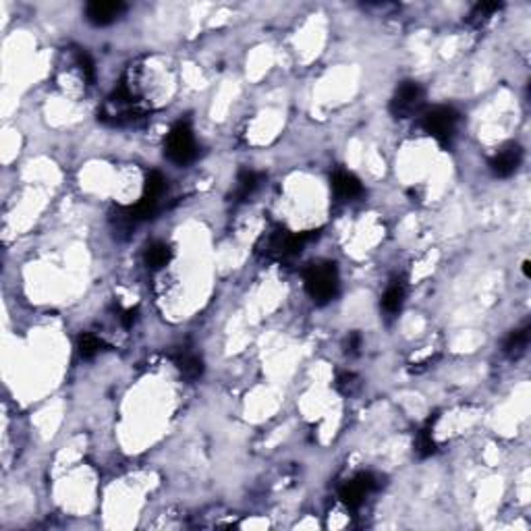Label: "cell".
I'll return each instance as SVG.
<instances>
[{
  "instance_id": "obj_1",
  "label": "cell",
  "mask_w": 531,
  "mask_h": 531,
  "mask_svg": "<svg viewBox=\"0 0 531 531\" xmlns=\"http://www.w3.org/2000/svg\"><path fill=\"white\" fill-rule=\"evenodd\" d=\"M305 291L315 303H330L339 293V270L332 262L309 264L303 272Z\"/></svg>"
},
{
  "instance_id": "obj_2",
  "label": "cell",
  "mask_w": 531,
  "mask_h": 531,
  "mask_svg": "<svg viewBox=\"0 0 531 531\" xmlns=\"http://www.w3.org/2000/svg\"><path fill=\"white\" fill-rule=\"evenodd\" d=\"M311 237H317V233L313 235V231H311V235H307V233L293 235L286 229L276 227V229H272V231L262 235V239L258 241L256 249H258V253H262V256H266L270 260H289V258L301 253L303 245Z\"/></svg>"
},
{
  "instance_id": "obj_3",
  "label": "cell",
  "mask_w": 531,
  "mask_h": 531,
  "mask_svg": "<svg viewBox=\"0 0 531 531\" xmlns=\"http://www.w3.org/2000/svg\"><path fill=\"white\" fill-rule=\"evenodd\" d=\"M164 152L168 156L170 162L179 164V166H187L189 162L195 160L197 156V144L193 137V129L189 125V121H179L170 133L166 135V146Z\"/></svg>"
},
{
  "instance_id": "obj_4",
  "label": "cell",
  "mask_w": 531,
  "mask_h": 531,
  "mask_svg": "<svg viewBox=\"0 0 531 531\" xmlns=\"http://www.w3.org/2000/svg\"><path fill=\"white\" fill-rule=\"evenodd\" d=\"M459 125V113L449 106H436L423 115L421 127L428 135H432L440 144H451Z\"/></svg>"
},
{
  "instance_id": "obj_5",
  "label": "cell",
  "mask_w": 531,
  "mask_h": 531,
  "mask_svg": "<svg viewBox=\"0 0 531 531\" xmlns=\"http://www.w3.org/2000/svg\"><path fill=\"white\" fill-rule=\"evenodd\" d=\"M421 106H423V89L415 81H405L396 89V93L390 102V113L396 119H409L421 109Z\"/></svg>"
},
{
  "instance_id": "obj_6",
  "label": "cell",
  "mask_w": 531,
  "mask_h": 531,
  "mask_svg": "<svg viewBox=\"0 0 531 531\" xmlns=\"http://www.w3.org/2000/svg\"><path fill=\"white\" fill-rule=\"evenodd\" d=\"M127 11L125 3H89L85 7V19L95 27H106L119 21Z\"/></svg>"
},
{
  "instance_id": "obj_7",
  "label": "cell",
  "mask_w": 531,
  "mask_h": 531,
  "mask_svg": "<svg viewBox=\"0 0 531 531\" xmlns=\"http://www.w3.org/2000/svg\"><path fill=\"white\" fill-rule=\"evenodd\" d=\"M523 160V150L517 144H508L502 150L496 152V156L490 160V170L496 177H510L512 172H517V168L521 166Z\"/></svg>"
},
{
  "instance_id": "obj_8",
  "label": "cell",
  "mask_w": 531,
  "mask_h": 531,
  "mask_svg": "<svg viewBox=\"0 0 531 531\" xmlns=\"http://www.w3.org/2000/svg\"><path fill=\"white\" fill-rule=\"evenodd\" d=\"M376 482L370 473H359L357 477H353L351 482H347L343 488H341V500L351 506V508H357L363 498L374 490Z\"/></svg>"
},
{
  "instance_id": "obj_9",
  "label": "cell",
  "mask_w": 531,
  "mask_h": 531,
  "mask_svg": "<svg viewBox=\"0 0 531 531\" xmlns=\"http://www.w3.org/2000/svg\"><path fill=\"white\" fill-rule=\"evenodd\" d=\"M172 361L177 365V370L181 372V376L189 382H195L201 378L203 374V361L201 357H197L195 353L187 351V349H181L172 355Z\"/></svg>"
},
{
  "instance_id": "obj_10",
  "label": "cell",
  "mask_w": 531,
  "mask_h": 531,
  "mask_svg": "<svg viewBox=\"0 0 531 531\" xmlns=\"http://www.w3.org/2000/svg\"><path fill=\"white\" fill-rule=\"evenodd\" d=\"M332 189H335L337 197H341V199H353V197H359L363 193V187H361L359 179L355 174L347 172V170L335 172Z\"/></svg>"
},
{
  "instance_id": "obj_11",
  "label": "cell",
  "mask_w": 531,
  "mask_h": 531,
  "mask_svg": "<svg viewBox=\"0 0 531 531\" xmlns=\"http://www.w3.org/2000/svg\"><path fill=\"white\" fill-rule=\"evenodd\" d=\"M262 183V174L256 172V170H241L239 177H237V187H235V197L239 201L247 199Z\"/></svg>"
},
{
  "instance_id": "obj_12",
  "label": "cell",
  "mask_w": 531,
  "mask_h": 531,
  "mask_svg": "<svg viewBox=\"0 0 531 531\" xmlns=\"http://www.w3.org/2000/svg\"><path fill=\"white\" fill-rule=\"evenodd\" d=\"M170 247L164 243H152L146 253H144V262L150 270H162L168 262H170Z\"/></svg>"
},
{
  "instance_id": "obj_13",
  "label": "cell",
  "mask_w": 531,
  "mask_h": 531,
  "mask_svg": "<svg viewBox=\"0 0 531 531\" xmlns=\"http://www.w3.org/2000/svg\"><path fill=\"white\" fill-rule=\"evenodd\" d=\"M527 345H529V326L510 332V337L504 341V353L510 357H519L525 353Z\"/></svg>"
},
{
  "instance_id": "obj_14",
  "label": "cell",
  "mask_w": 531,
  "mask_h": 531,
  "mask_svg": "<svg viewBox=\"0 0 531 531\" xmlns=\"http://www.w3.org/2000/svg\"><path fill=\"white\" fill-rule=\"evenodd\" d=\"M403 301H405V284L394 280L386 293L382 295V307L388 311V313H396L400 307H403Z\"/></svg>"
},
{
  "instance_id": "obj_15",
  "label": "cell",
  "mask_w": 531,
  "mask_h": 531,
  "mask_svg": "<svg viewBox=\"0 0 531 531\" xmlns=\"http://www.w3.org/2000/svg\"><path fill=\"white\" fill-rule=\"evenodd\" d=\"M77 347H79V355H81L83 359H91V357H95V355L104 349V343H102V339H98L95 335L83 332V335L79 337Z\"/></svg>"
},
{
  "instance_id": "obj_16",
  "label": "cell",
  "mask_w": 531,
  "mask_h": 531,
  "mask_svg": "<svg viewBox=\"0 0 531 531\" xmlns=\"http://www.w3.org/2000/svg\"><path fill=\"white\" fill-rule=\"evenodd\" d=\"M500 11V5L498 3H482V5H477L473 11H471V15H469V23L471 25H482V23H486L494 13H498Z\"/></svg>"
},
{
  "instance_id": "obj_17",
  "label": "cell",
  "mask_w": 531,
  "mask_h": 531,
  "mask_svg": "<svg viewBox=\"0 0 531 531\" xmlns=\"http://www.w3.org/2000/svg\"><path fill=\"white\" fill-rule=\"evenodd\" d=\"M75 63H77V67H79L83 79H85L87 83H93V81H95V67H93L91 56H89L85 50H77V52H75Z\"/></svg>"
},
{
  "instance_id": "obj_18",
  "label": "cell",
  "mask_w": 531,
  "mask_h": 531,
  "mask_svg": "<svg viewBox=\"0 0 531 531\" xmlns=\"http://www.w3.org/2000/svg\"><path fill=\"white\" fill-rule=\"evenodd\" d=\"M417 449H419V455L421 457H428L436 451V444L432 440V432L430 430H423L419 434V440H417Z\"/></svg>"
},
{
  "instance_id": "obj_19",
  "label": "cell",
  "mask_w": 531,
  "mask_h": 531,
  "mask_svg": "<svg viewBox=\"0 0 531 531\" xmlns=\"http://www.w3.org/2000/svg\"><path fill=\"white\" fill-rule=\"evenodd\" d=\"M353 384H355V376H353V374H343V376H339V380H337V388H339L343 394L353 392Z\"/></svg>"
},
{
  "instance_id": "obj_20",
  "label": "cell",
  "mask_w": 531,
  "mask_h": 531,
  "mask_svg": "<svg viewBox=\"0 0 531 531\" xmlns=\"http://www.w3.org/2000/svg\"><path fill=\"white\" fill-rule=\"evenodd\" d=\"M359 347H361V337L357 332H353L347 341V351L349 353H359Z\"/></svg>"
},
{
  "instance_id": "obj_21",
  "label": "cell",
  "mask_w": 531,
  "mask_h": 531,
  "mask_svg": "<svg viewBox=\"0 0 531 531\" xmlns=\"http://www.w3.org/2000/svg\"><path fill=\"white\" fill-rule=\"evenodd\" d=\"M135 320H137V309H127L123 315H121V322H123V326H133L135 324Z\"/></svg>"
},
{
  "instance_id": "obj_22",
  "label": "cell",
  "mask_w": 531,
  "mask_h": 531,
  "mask_svg": "<svg viewBox=\"0 0 531 531\" xmlns=\"http://www.w3.org/2000/svg\"><path fill=\"white\" fill-rule=\"evenodd\" d=\"M523 274H525V278H529V276H531V272H529V260H525V262H523Z\"/></svg>"
}]
</instances>
